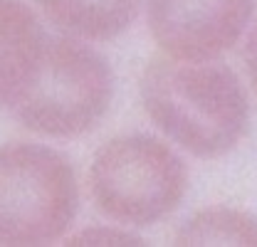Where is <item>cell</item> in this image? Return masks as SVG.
Returning <instances> with one entry per match:
<instances>
[{
    "label": "cell",
    "instance_id": "6da1fadb",
    "mask_svg": "<svg viewBox=\"0 0 257 247\" xmlns=\"http://www.w3.org/2000/svg\"><path fill=\"white\" fill-rule=\"evenodd\" d=\"M144 111L198 158L230 154L247 134L250 101L237 74L220 62L154 57L139 79Z\"/></svg>",
    "mask_w": 257,
    "mask_h": 247
},
{
    "label": "cell",
    "instance_id": "7a4b0ae2",
    "mask_svg": "<svg viewBox=\"0 0 257 247\" xmlns=\"http://www.w3.org/2000/svg\"><path fill=\"white\" fill-rule=\"evenodd\" d=\"M114 99V72L89 42L47 37L13 116L45 139H77L101 121Z\"/></svg>",
    "mask_w": 257,
    "mask_h": 247
},
{
    "label": "cell",
    "instance_id": "3957f363",
    "mask_svg": "<svg viewBox=\"0 0 257 247\" xmlns=\"http://www.w3.org/2000/svg\"><path fill=\"white\" fill-rule=\"evenodd\" d=\"M188 190L181 156L161 139L124 134L104 141L89 163V193L104 217L146 227L168 217Z\"/></svg>",
    "mask_w": 257,
    "mask_h": 247
},
{
    "label": "cell",
    "instance_id": "277c9868",
    "mask_svg": "<svg viewBox=\"0 0 257 247\" xmlns=\"http://www.w3.org/2000/svg\"><path fill=\"white\" fill-rule=\"evenodd\" d=\"M77 208V176L60 151L30 141L0 146V245L57 242L69 232Z\"/></svg>",
    "mask_w": 257,
    "mask_h": 247
},
{
    "label": "cell",
    "instance_id": "5b68a950",
    "mask_svg": "<svg viewBox=\"0 0 257 247\" xmlns=\"http://www.w3.org/2000/svg\"><path fill=\"white\" fill-rule=\"evenodd\" d=\"M255 0H149V32L166 57L218 60L237 45Z\"/></svg>",
    "mask_w": 257,
    "mask_h": 247
},
{
    "label": "cell",
    "instance_id": "8992f818",
    "mask_svg": "<svg viewBox=\"0 0 257 247\" xmlns=\"http://www.w3.org/2000/svg\"><path fill=\"white\" fill-rule=\"evenodd\" d=\"M45 40L30 5L23 0H0V111L13 109L30 84Z\"/></svg>",
    "mask_w": 257,
    "mask_h": 247
},
{
    "label": "cell",
    "instance_id": "52a82bcc",
    "mask_svg": "<svg viewBox=\"0 0 257 247\" xmlns=\"http://www.w3.org/2000/svg\"><path fill=\"white\" fill-rule=\"evenodd\" d=\"M45 18L67 35L84 42H109L126 32L141 0H37Z\"/></svg>",
    "mask_w": 257,
    "mask_h": 247
},
{
    "label": "cell",
    "instance_id": "ba28073f",
    "mask_svg": "<svg viewBox=\"0 0 257 247\" xmlns=\"http://www.w3.org/2000/svg\"><path fill=\"white\" fill-rule=\"evenodd\" d=\"M176 245L257 247V217L237 208H205L191 215L173 237Z\"/></svg>",
    "mask_w": 257,
    "mask_h": 247
},
{
    "label": "cell",
    "instance_id": "9c48e42d",
    "mask_svg": "<svg viewBox=\"0 0 257 247\" xmlns=\"http://www.w3.org/2000/svg\"><path fill=\"white\" fill-rule=\"evenodd\" d=\"M67 245L74 247H114V245H144V240L131 232L126 225L124 227H114V225H96V227H84L74 235L67 237Z\"/></svg>",
    "mask_w": 257,
    "mask_h": 247
},
{
    "label": "cell",
    "instance_id": "30bf717a",
    "mask_svg": "<svg viewBox=\"0 0 257 247\" xmlns=\"http://www.w3.org/2000/svg\"><path fill=\"white\" fill-rule=\"evenodd\" d=\"M245 64H247V74H250V82L257 89V23L250 37H247V45H245Z\"/></svg>",
    "mask_w": 257,
    "mask_h": 247
}]
</instances>
